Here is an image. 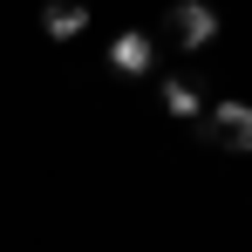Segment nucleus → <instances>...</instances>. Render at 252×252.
<instances>
[{"label":"nucleus","mask_w":252,"mask_h":252,"mask_svg":"<svg viewBox=\"0 0 252 252\" xmlns=\"http://www.w3.org/2000/svg\"><path fill=\"white\" fill-rule=\"evenodd\" d=\"M164 109L170 116H198V82H191V75H170L164 82Z\"/></svg>","instance_id":"39448f33"},{"label":"nucleus","mask_w":252,"mask_h":252,"mask_svg":"<svg viewBox=\"0 0 252 252\" xmlns=\"http://www.w3.org/2000/svg\"><path fill=\"white\" fill-rule=\"evenodd\" d=\"M170 34H177V48H211L218 41V7L177 0V7H170Z\"/></svg>","instance_id":"f257e3e1"},{"label":"nucleus","mask_w":252,"mask_h":252,"mask_svg":"<svg viewBox=\"0 0 252 252\" xmlns=\"http://www.w3.org/2000/svg\"><path fill=\"white\" fill-rule=\"evenodd\" d=\"M109 68H123V75H150V68H157L150 34H136V28H129V34H116V41H109Z\"/></svg>","instance_id":"20e7f679"},{"label":"nucleus","mask_w":252,"mask_h":252,"mask_svg":"<svg viewBox=\"0 0 252 252\" xmlns=\"http://www.w3.org/2000/svg\"><path fill=\"white\" fill-rule=\"evenodd\" d=\"M211 143L218 150H252V102H239V95L218 102L211 109Z\"/></svg>","instance_id":"f03ea898"},{"label":"nucleus","mask_w":252,"mask_h":252,"mask_svg":"<svg viewBox=\"0 0 252 252\" xmlns=\"http://www.w3.org/2000/svg\"><path fill=\"white\" fill-rule=\"evenodd\" d=\"M41 34H48V41L89 34V0H48V7H41Z\"/></svg>","instance_id":"7ed1b4c3"}]
</instances>
